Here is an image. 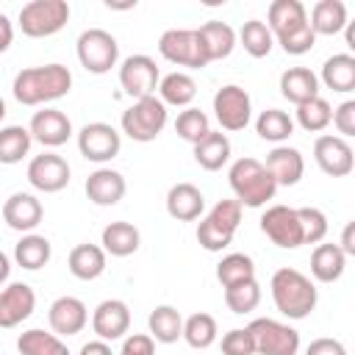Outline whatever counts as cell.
I'll return each instance as SVG.
<instances>
[{
	"mask_svg": "<svg viewBox=\"0 0 355 355\" xmlns=\"http://www.w3.org/2000/svg\"><path fill=\"white\" fill-rule=\"evenodd\" d=\"M119 355H155V341L150 338V333H130L122 341Z\"/></svg>",
	"mask_w": 355,
	"mask_h": 355,
	"instance_id": "48",
	"label": "cell"
},
{
	"mask_svg": "<svg viewBox=\"0 0 355 355\" xmlns=\"http://www.w3.org/2000/svg\"><path fill=\"white\" fill-rule=\"evenodd\" d=\"M3 219L11 230L19 233H33L42 219H44V208L39 202V197L28 194V191H14L6 202H3Z\"/></svg>",
	"mask_w": 355,
	"mask_h": 355,
	"instance_id": "17",
	"label": "cell"
},
{
	"mask_svg": "<svg viewBox=\"0 0 355 355\" xmlns=\"http://www.w3.org/2000/svg\"><path fill=\"white\" fill-rule=\"evenodd\" d=\"M302 222V239L305 244H322L327 236V216L319 208H297Z\"/></svg>",
	"mask_w": 355,
	"mask_h": 355,
	"instance_id": "45",
	"label": "cell"
},
{
	"mask_svg": "<svg viewBox=\"0 0 355 355\" xmlns=\"http://www.w3.org/2000/svg\"><path fill=\"white\" fill-rule=\"evenodd\" d=\"M11 42H14V25L6 14H0V53H6L11 47Z\"/></svg>",
	"mask_w": 355,
	"mask_h": 355,
	"instance_id": "51",
	"label": "cell"
},
{
	"mask_svg": "<svg viewBox=\"0 0 355 355\" xmlns=\"http://www.w3.org/2000/svg\"><path fill=\"white\" fill-rule=\"evenodd\" d=\"M50 255H53V247H50V241H47L44 236H39V233H25V236L17 241V247H14V261H17L22 269H28V272H36V269L47 266Z\"/></svg>",
	"mask_w": 355,
	"mask_h": 355,
	"instance_id": "35",
	"label": "cell"
},
{
	"mask_svg": "<svg viewBox=\"0 0 355 355\" xmlns=\"http://www.w3.org/2000/svg\"><path fill=\"white\" fill-rule=\"evenodd\" d=\"M3 116H6V100L0 97V122H3Z\"/></svg>",
	"mask_w": 355,
	"mask_h": 355,
	"instance_id": "55",
	"label": "cell"
},
{
	"mask_svg": "<svg viewBox=\"0 0 355 355\" xmlns=\"http://www.w3.org/2000/svg\"><path fill=\"white\" fill-rule=\"evenodd\" d=\"M261 230L280 250H297L305 244L300 214L297 208H288V205H269L261 216Z\"/></svg>",
	"mask_w": 355,
	"mask_h": 355,
	"instance_id": "10",
	"label": "cell"
},
{
	"mask_svg": "<svg viewBox=\"0 0 355 355\" xmlns=\"http://www.w3.org/2000/svg\"><path fill=\"white\" fill-rule=\"evenodd\" d=\"M313 161L316 166L330 178H347L355 166V153L347 139L324 133L313 141Z\"/></svg>",
	"mask_w": 355,
	"mask_h": 355,
	"instance_id": "14",
	"label": "cell"
},
{
	"mask_svg": "<svg viewBox=\"0 0 355 355\" xmlns=\"http://www.w3.org/2000/svg\"><path fill=\"white\" fill-rule=\"evenodd\" d=\"M69 89H72V72L64 64L19 69L11 83V94L22 105H44V103L61 100L69 94Z\"/></svg>",
	"mask_w": 355,
	"mask_h": 355,
	"instance_id": "1",
	"label": "cell"
},
{
	"mask_svg": "<svg viewBox=\"0 0 355 355\" xmlns=\"http://www.w3.org/2000/svg\"><path fill=\"white\" fill-rule=\"evenodd\" d=\"M194 97H197V83L189 72H169L158 80V100L164 105L189 108Z\"/></svg>",
	"mask_w": 355,
	"mask_h": 355,
	"instance_id": "30",
	"label": "cell"
},
{
	"mask_svg": "<svg viewBox=\"0 0 355 355\" xmlns=\"http://www.w3.org/2000/svg\"><path fill=\"white\" fill-rule=\"evenodd\" d=\"M247 330L252 336L258 355H297L300 349V333L286 322L261 316V319H252Z\"/></svg>",
	"mask_w": 355,
	"mask_h": 355,
	"instance_id": "9",
	"label": "cell"
},
{
	"mask_svg": "<svg viewBox=\"0 0 355 355\" xmlns=\"http://www.w3.org/2000/svg\"><path fill=\"white\" fill-rule=\"evenodd\" d=\"M205 211V197L194 183H175L166 191V214L178 222H194Z\"/></svg>",
	"mask_w": 355,
	"mask_h": 355,
	"instance_id": "24",
	"label": "cell"
},
{
	"mask_svg": "<svg viewBox=\"0 0 355 355\" xmlns=\"http://www.w3.org/2000/svg\"><path fill=\"white\" fill-rule=\"evenodd\" d=\"M250 277H255V263L244 252H230L216 263V280L222 283V288L236 286V283L250 280Z\"/></svg>",
	"mask_w": 355,
	"mask_h": 355,
	"instance_id": "41",
	"label": "cell"
},
{
	"mask_svg": "<svg viewBox=\"0 0 355 355\" xmlns=\"http://www.w3.org/2000/svg\"><path fill=\"white\" fill-rule=\"evenodd\" d=\"M333 119V108L324 97H313L302 105H297V125L308 133H322Z\"/></svg>",
	"mask_w": 355,
	"mask_h": 355,
	"instance_id": "44",
	"label": "cell"
},
{
	"mask_svg": "<svg viewBox=\"0 0 355 355\" xmlns=\"http://www.w3.org/2000/svg\"><path fill=\"white\" fill-rule=\"evenodd\" d=\"M158 80H161V72L155 67V61L144 53H136V55H128L122 64H119V86L128 97L133 100H141V97H150L155 94L158 89Z\"/></svg>",
	"mask_w": 355,
	"mask_h": 355,
	"instance_id": "12",
	"label": "cell"
},
{
	"mask_svg": "<svg viewBox=\"0 0 355 355\" xmlns=\"http://www.w3.org/2000/svg\"><path fill=\"white\" fill-rule=\"evenodd\" d=\"M222 355H255V344L247 327H233L222 336Z\"/></svg>",
	"mask_w": 355,
	"mask_h": 355,
	"instance_id": "46",
	"label": "cell"
},
{
	"mask_svg": "<svg viewBox=\"0 0 355 355\" xmlns=\"http://www.w3.org/2000/svg\"><path fill=\"white\" fill-rule=\"evenodd\" d=\"M266 172L272 175V180L277 186H297L305 175V158L297 147L288 144H275L266 155Z\"/></svg>",
	"mask_w": 355,
	"mask_h": 355,
	"instance_id": "21",
	"label": "cell"
},
{
	"mask_svg": "<svg viewBox=\"0 0 355 355\" xmlns=\"http://www.w3.org/2000/svg\"><path fill=\"white\" fill-rule=\"evenodd\" d=\"M322 83L338 94L355 89V58L349 53H336L322 64Z\"/></svg>",
	"mask_w": 355,
	"mask_h": 355,
	"instance_id": "33",
	"label": "cell"
},
{
	"mask_svg": "<svg viewBox=\"0 0 355 355\" xmlns=\"http://www.w3.org/2000/svg\"><path fill=\"white\" fill-rule=\"evenodd\" d=\"M67 266L78 280H97L105 272V252L100 244H78L72 247Z\"/></svg>",
	"mask_w": 355,
	"mask_h": 355,
	"instance_id": "29",
	"label": "cell"
},
{
	"mask_svg": "<svg viewBox=\"0 0 355 355\" xmlns=\"http://www.w3.org/2000/svg\"><path fill=\"white\" fill-rule=\"evenodd\" d=\"M227 183H230V189L236 194V202L241 208H261L277 191V183L272 180L266 166L258 158H250V155L233 161V166L227 172Z\"/></svg>",
	"mask_w": 355,
	"mask_h": 355,
	"instance_id": "3",
	"label": "cell"
},
{
	"mask_svg": "<svg viewBox=\"0 0 355 355\" xmlns=\"http://www.w3.org/2000/svg\"><path fill=\"white\" fill-rule=\"evenodd\" d=\"M266 19H269L266 28L272 31V36L286 39L308 25V11L300 0H275V3H269Z\"/></svg>",
	"mask_w": 355,
	"mask_h": 355,
	"instance_id": "23",
	"label": "cell"
},
{
	"mask_svg": "<svg viewBox=\"0 0 355 355\" xmlns=\"http://www.w3.org/2000/svg\"><path fill=\"white\" fill-rule=\"evenodd\" d=\"M31 133L22 125H6L0 128V164H19L31 153Z\"/></svg>",
	"mask_w": 355,
	"mask_h": 355,
	"instance_id": "39",
	"label": "cell"
},
{
	"mask_svg": "<svg viewBox=\"0 0 355 355\" xmlns=\"http://www.w3.org/2000/svg\"><path fill=\"white\" fill-rule=\"evenodd\" d=\"M194 161L205 172H216L230 161V139L222 130H211L202 141L194 144Z\"/></svg>",
	"mask_w": 355,
	"mask_h": 355,
	"instance_id": "34",
	"label": "cell"
},
{
	"mask_svg": "<svg viewBox=\"0 0 355 355\" xmlns=\"http://www.w3.org/2000/svg\"><path fill=\"white\" fill-rule=\"evenodd\" d=\"M336 130L341 133V139L355 136V100H344L338 108H333V119Z\"/></svg>",
	"mask_w": 355,
	"mask_h": 355,
	"instance_id": "47",
	"label": "cell"
},
{
	"mask_svg": "<svg viewBox=\"0 0 355 355\" xmlns=\"http://www.w3.org/2000/svg\"><path fill=\"white\" fill-rule=\"evenodd\" d=\"M341 252L349 258V255H355V222H347L344 225V233H341Z\"/></svg>",
	"mask_w": 355,
	"mask_h": 355,
	"instance_id": "50",
	"label": "cell"
},
{
	"mask_svg": "<svg viewBox=\"0 0 355 355\" xmlns=\"http://www.w3.org/2000/svg\"><path fill=\"white\" fill-rule=\"evenodd\" d=\"M47 322H50V330L58 336V338H67V336H78L86 322H89V311L83 305V300L78 297H58L50 311H47Z\"/></svg>",
	"mask_w": 355,
	"mask_h": 355,
	"instance_id": "19",
	"label": "cell"
},
{
	"mask_svg": "<svg viewBox=\"0 0 355 355\" xmlns=\"http://www.w3.org/2000/svg\"><path fill=\"white\" fill-rule=\"evenodd\" d=\"M280 94L288 103L302 105V103L319 97V78L308 67H288L280 75Z\"/></svg>",
	"mask_w": 355,
	"mask_h": 355,
	"instance_id": "26",
	"label": "cell"
},
{
	"mask_svg": "<svg viewBox=\"0 0 355 355\" xmlns=\"http://www.w3.org/2000/svg\"><path fill=\"white\" fill-rule=\"evenodd\" d=\"M269 288H272L275 308L286 319H305L313 313V308L319 302L313 280L308 275H302L300 269H291V266L277 269L269 280Z\"/></svg>",
	"mask_w": 355,
	"mask_h": 355,
	"instance_id": "2",
	"label": "cell"
},
{
	"mask_svg": "<svg viewBox=\"0 0 355 355\" xmlns=\"http://www.w3.org/2000/svg\"><path fill=\"white\" fill-rule=\"evenodd\" d=\"M17 349H19V355H69L67 344L55 333H44L39 327L19 333Z\"/></svg>",
	"mask_w": 355,
	"mask_h": 355,
	"instance_id": "36",
	"label": "cell"
},
{
	"mask_svg": "<svg viewBox=\"0 0 355 355\" xmlns=\"http://www.w3.org/2000/svg\"><path fill=\"white\" fill-rule=\"evenodd\" d=\"M166 105L150 94V97H141V100H133V105L128 111H122V133L133 141H155L161 136V130L166 128Z\"/></svg>",
	"mask_w": 355,
	"mask_h": 355,
	"instance_id": "5",
	"label": "cell"
},
{
	"mask_svg": "<svg viewBox=\"0 0 355 355\" xmlns=\"http://www.w3.org/2000/svg\"><path fill=\"white\" fill-rule=\"evenodd\" d=\"M236 39L241 42L244 53L252 55V58H266L272 53V47H275V36L266 28V22H261V19H247Z\"/></svg>",
	"mask_w": 355,
	"mask_h": 355,
	"instance_id": "38",
	"label": "cell"
},
{
	"mask_svg": "<svg viewBox=\"0 0 355 355\" xmlns=\"http://www.w3.org/2000/svg\"><path fill=\"white\" fill-rule=\"evenodd\" d=\"M216 319L211 313H191L189 319H183V338L189 347L194 349H208L216 341Z\"/></svg>",
	"mask_w": 355,
	"mask_h": 355,
	"instance_id": "40",
	"label": "cell"
},
{
	"mask_svg": "<svg viewBox=\"0 0 355 355\" xmlns=\"http://www.w3.org/2000/svg\"><path fill=\"white\" fill-rule=\"evenodd\" d=\"M214 116L222 125V130H244L252 119V100L247 94V89L227 83L214 94Z\"/></svg>",
	"mask_w": 355,
	"mask_h": 355,
	"instance_id": "11",
	"label": "cell"
},
{
	"mask_svg": "<svg viewBox=\"0 0 355 355\" xmlns=\"http://www.w3.org/2000/svg\"><path fill=\"white\" fill-rule=\"evenodd\" d=\"M36 308V291L28 283H8L0 291V327L22 324Z\"/></svg>",
	"mask_w": 355,
	"mask_h": 355,
	"instance_id": "20",
	"label": "cell"
},
{
	"mask_svg": "<svg viewBox=\"0 0 355 355\" xmlns=\"http://www.w3.org/2000/svg\"><path fill=\"white\" fill-rule=\"evenodd\" d=\"M255 133L263 139V141H272V144H283L291 133H294V119L280 111V108H266L258 114L255 119Z\"/></svg>",
	"mask_w": 355,
	"mask_h": 355,
	"instance_id": "37",
	"label": "cell"
},
{
	"mask_svg": "<svg viewBox=\"0 0 355 355\" xmlns=\"http://www.w3.org/2000/svg\"><path fill=\"white\" fill-rule=\"evenodd\" d=\"M78 150L86 161L105 164L119 155L122 150V136L114 125L108 122H89L78 130Z\"/></svg>",
	"mask_w": 355,
	"mask_h": 355,
	"instance_id": "13",
	"label": "cell"
},
{
	"mask_svg": "<svg viewBox=\"0 0 355 355\" xmlns=\"http://www.w3.org/2000/svg\"><path fill=\"white\" fill-rule=\"evenodd\" d=\"M150 338L158 344H175L178 338H183V316L175 305H155L150 311Z\"/></svg>",
	"mask_w": 355,
	"mask_h": 355,
	"instance_id": "32",
	"label": "cell"
},
{
	"mask_svg": "<svg viewBox=\"0 0 355 355\" xmlns=\"http://www.w3.org/2000/svg\"><path fill=\"white\" fill-rule=\"evenodd\" d=\"M128 191V183L122 178V172L116 169H108V166H100L94 169L89 178H86V197L100 205V208H108V205H116Z\"/></svg>",
	"mask_w": 355,
	"mask_h": 355,
	"instance_id": "22",
	"label": "cell"
},
{
	"mask_svg": "<svg viewBox=\"0 0 355 355\" xmlns=\"http://www.w3.org/2000/svg\"><path fill=\"white\" fill-rule=\"evenodd\" d=\"M100 244H103V252L105 255H114V258H128L139 250L141 244V233L136 225L130 222H108L103 227V236H100Z\"/></svg>",
	"mask_w": 355,
	"mask_h": 355,
	"instance_id": "25",
	"label": "cell"
},
{
	"mask_svg": "<svg viewBox=\"0 0 355 355\" xmlns=\"http://www.w3.org/2000/svg\"><path fill=\"white\" fill-rule=\"evenodd\" d=\"M305 355H347V347L338 338H313Z\"/></svg>",
	"mask_w": 355,
	"mask_h": 355,
	"instance_id": "49",
	"label": "cell"
},
{
	"mask_svg": "<svg viewBox=\"0 0 355 355\" xmlns=\"http://www.w3.org/2000/svg\"><path fill=\"white\" fill-rule=\"evenodd\" d=\"M344 39H347V47L355 50V22H347L344 25Z\"/></svg>",
	"mask_w": 355,
	"mask_h": 355,
	"instance_id": "54",
	"label": "cell"
},
{
	"mask_svg": "<svg viewBox=\"0 0 355 355\" xmlns=\"http://www.w3.org/2000/svg\"><path fill=\"white\" fill-rule=\"evenodd\" d=\"M175 133L183 139V141H189L191 147L197 144V141H202L208 133H211V122H208V114L205 111H200V108H183L180 114H178V119H175Z\"/></svg>",
	"mask_w": 355,
	"mask_h": 355,
	"instance_id": "43",
	"label": "cell"
},
{
	"mask_svg": "<svg viewBox=\"0 0 355 355\" xmlns=\"http://www.w3.org/2000/svg\"><path fill=\"white\" fill-rule=\"evenodd\" d=\"M344 266L347 255L338 244H316V250L311 252V275L319 283H336L344 275Z\"/></svg>",
	"mask_w": 355,
	"mask_h": 355,
	"instance_id": "31",
	"label": "cell"
},
{
	"mask_svg": "<svg viewBox=\"0 0 355 355\" xmlns=\"http://www.w3.org/2000/svg\"><path fill=\"white\" fill-rule=\"evenodd\" d=\"M75 50H78V61L86 72L92 75H105L116 67L119 61V44L116 39L103 31V28H89L78 36L75 42Z\"/></svg>",
	"mask_w": 355,
	"mask_h": 355,
	"instance_id": "7",
	"label": "cell"
},
{
	"mask_svg": "<svg viewBox=\"0 0 355 355\" xmlns=\"http://www.w3.org/2000/svg\"><path fill=\"white\" fill-rule=\"evenodd\" d=\"M69 164L64 155L58 153H42V155H33L31 164H28V183L36 189V191H44V194H55L61 189H67L69 183Z\"/></svg>",
	"mask_w": 355,
	"mask_h": 355,
	"instance_id": "15",
	"label": "cell"
},
{
	"mask_svg": "<svg viewBox=\"0 0 355 355\" xmlns=\"http://www.w3.org/2000/svg\"><path fill=\"white\" fill-rule=\"evenodd\" d=\"M347 22H349L347 19V6L341 0H319L311 8V19H308V25L316 36H336V33L344 31Z\"/></svg>",
	"mask_w": 355,
	"mask_h": 355,
	"instance_id": "28",
	"label": "cell"
},
{
	"mask_svg": "<svg viewBox=\"0 0 355 355\" xmlns=\"http://www.w3.org/2000/svg\"><path fill=\"white\" fill-rule=\"evenodd\" d=\"M28 133L33 141L44 144V147H61L69 141L72 136V122L64 111L58 108H42L31 116V125H28Z\"/></svg>",
	"mask_w": 355,
	"mask_h": 355,
	"instance_id": "16",
	"label": "cell"
},
{
	"mask_svg": "<svg viewBox=\"0 0 355 355\" xmlns=\"http://www.w3.org/2000/svg\"><path fill=\"white\" fill-rule=\"evenodd\" d=\"M92 330L100 341H116L130 330V308L122 300H103L92 313Z\"/></svg>",
	"mask_w": 355,
	"mask_h": 355,
	"instance_id": "18",
	"label": "cell"
},
{
	"mask_svg": "<svg viewBox=\"0 0 355 355\" xmlns=\"http://www.w3.org/2000/svg\"><path fill=\"white\" fill-rule=\"evenodd\" d=\"M158 53L178 67H189V69H202L208 67V55L205 47L200 42L197 28H169L161 33L158 39Z\"/></svg>",
	"mask_w": 355,
	"mask_h": 355,
	"instance_id": "8",
	"label": "cell"
},
{
	"mask_svg": "<svg viewBox=\"0 0 355 355\" xmlns=\"http://www.w3.org/2000/svg\"><path fill=\"white\" fill-rule=\"evenodd\" d=\"M78 355H114V352H111L108 341L94 338V341H86V344L80 347V352H78Z\"/></svg>",
	"mask_w": 355,
	"mask_h": 355,
	"instance_id": "52",
	"label": "cell"
},
{
	"mask_svg": "<svg viewBox=\"0 0 355 355\" xmlns=\"http://www.w3.org/2000/svg\"><path fill=\"white\" fill-rule=\"evenodd\" d=\"M69 22V3L67 0H31L19 8L17 25L31 39H44L58 33Z\"/></svg>",
	"mask_w": 355,
	"mask_h": 355,
	"instance_id": "6",
	"label": "cell"
},
{
	"mask_svg": "<svg viewBox=\"0 0 355 355\" xmlns=\"http://www.w3.org/2000/svg\"><path fill=\"white\" fill-rule=\"evenodd\" d=\"M239 222H241V205L236 200H219L208 214L205 219L197 225V241L202 250L208 252H222L236 230H239Z\"/></svg>",
	"mask_w": 355,
	"mask_h": 355,
	"instance_id": "4",
	"label": "cell"
},
{
	"mask_svg": "<svg viewBox=\"0 0 355 355\" xmlns=\"http://www.w3.org/2000/svg\"><path fill=\"white\" fill-rule=\"evenodd\" d=\"M8 275H11V261H8V255L0 250V286L8 280Z\"/></svg>",
	"mask_w": 355,
	"mask_h": 355,
	"instance_id": "53",
	"label": "cell"
},
{
	"mask_svg": "<svg viewBox=\"0 0 355 355\" xmlns=\"http://www.w3.org/2000/svg\"><path fill=\"white\" fill-rule=\"evenodd\" d=\"M258 302H261V286H258L255 277L241 280V283L225 288V305H227L233 313H239V316L252 313V311L258 308Z\"/></svg>",
	"mask_w": 355,
	"mask_h": 355,
	"instance_id": "42",
	"label": "cell"
},
{
	"mask_svg": "<svg viewBox=\"0 0 355 355\" xmlns=\"http://www.w3.org/2000/svg\"><path fill=\"white\" fill-rule=\"evenodd\" d=\"M197 33H200V42L205 47L208 64L227 58L233 53V47H236V31L227 22H222V19H211L205 25H200Z\"/></svg>",
	"mask_w": 355,
	"mask_h": 355,
	"instance_id": "27",
	"label": "cell"
}]
</instances>
